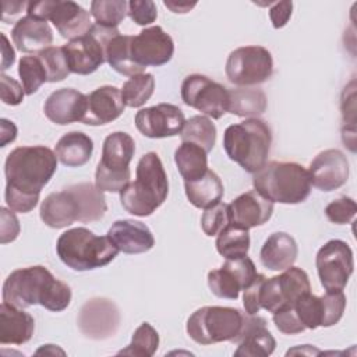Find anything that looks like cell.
Instances as JSON below:
<instances>
[{
  "label": "cell",
  "mask_w": 357,
  "mask_h": 357,
  "mask_svg": "<svg viewBox=\"0 0 357 357\" xmlns=\"http://www.w3.org/2000/svg\"><path fill=\"white\" fill-rule=\"evenodd\" d=\"M244 315L238 308L208 305L198 308L187 321V333L198 344L234 342L238 336Z\"/></svg>",
  "instance_id": "obj_8"
},
{
  "label": "cell",
  "mask_w": 357,
  "mask_h": 357,
  "mask_svg": "<svg viewBox=\"0 0 357 357\" xmlns=\"http://www.w3.org/2000/svg\"><path fill=\"white\" fill-rule=\"evenodd\" d=\"M273 212V202L257 190L247 191L229 204L230 225L250 230L266 223Z\"/></svg>",
  "instance_id": "obj_20"
},
{
  "label": "cell",
  "mask_w": 357,
  "mask_h": 357,
  "mask_svg": "<svg viewBox=\"0 0 357 357\" xmlns=\"http://www.w3.org/2000/svg\"><path fill=\"white\" fill-rule=\"evenodd\" d=\"M40 219L53 229H63L81 219V206L71 187L49 194L40 205Z\"/></svg>",
  "instance_id": "obj_23"
},
{
  "label": "cell",
  "mask_w": 357,
  "mask_h": 357,
  "mask_svg": "<svg viewBox=\"0 0 357 357\" xmlns=\"http://www.w3.org/2000/svg\"><path fill=\"white\" fill-rule=\"evenodd\" d=\"M107 236L119 251L124 254H142L149 251L155 244L149 227L142 222L131 219L116 220L109 229Z\"/></svg>",
  "instance_id": "obj_24"
},
{
  "label": "cell",
  "mask_w": 357,
  "mask_h": 357,
  "mask_svg": "<svg viewBox=\"0 0 357 357\" xmlns=\"http://www.w3.org/2000/svg\"><path fill=\"white\" fill-rule=\"evenodd\" d=\"M310 290L307 272L291 265L283 273L264 280L259 291V305L273 314L284 307H293L296 300Z\"/></svg>",
  "instance_id": "obj_12"
},
{
  "label": "cell",
  "mask_w": 357,
  "mask_h": 357,
  "mask_svg": "<svg viewBox=\"0 0 357 357\" xmlns=\"http://www.w3.org/2000/svg\"><path fill=\"white\" fill-rule=\"evenodd\" d=\"M169 183L156 152L145 153L137 165V178L120 191L121 206L134 216L152 215L167 198Z\"/></svg>",
  "instance_id": "obj_2"
},
{
  "label": "cell",
  "mask_w": 357,
  "mask_h": 357,
  "mask_svg": "<svg viewBox=\"0 0 357 357\" xmlns=\"http://www.w3.org/2000/svg\"><path fill=\"white\" fill-rule=\"evenodd\" d=\"M184 188L190 204L199 209H208L219 204L225 192L222 180L209 169L199 178L184 181Z\"/></svg>",
  "instance_id": "obj_29"
},
{
  "label": "cell",
  "mask_w": 357,
  "mask_h": 357,
  "mask_svg": "<svg viewBox=\"0 0 357 357\" xmlns=\"http://www.w3.org/2000/svg\"><path fill=\"white\" fill-rule=\"evenodd\" d=\"M311 184L321 191H333L342 187L349 178V162L339 149L319 152L308 169Z\"/></svg>",
  "instance_id": "obj_18"
},
{
  "label": "cell",
  "mask_w": 357,
  "mask_h": 357,
  "mask_svg": "<svg viewBox=\"0 0 357 357\" xmlns=\"http://www.w3.org/2000/svg\"><path fill=\"white\" fill-rule=\"evenodd\" d=\"M38 57L46 70L47 82H60L71 73L63 46H50L38 53Z\"/></svg>",
  "instance_id": "obj_40"
},
{
  "label": "cell",
  "mask_w": 357,
  "mask_h": 357,
  "mask_svg": "<svg viewBox=\"0 0 357 357\" xmlns=\"http://www.w3.org/2000/svg\"><path fill=\"white\" fill-rule=\"evenodd\" d=\"M298 247L296 240L284 233H272L264 243L259 258L262 265L269 271H284L290 268L297 259Z\"/></svg>",
  "instance_id": "obj_27"
},
{
  "label": "cell",
  "mask_w": 357,
  "mask_h": 357,
  "mask_svg": "<svg viewBox=\"0 0 357 357\" xmlns=\"http://www.w3.org/2000/svg\"><path fill=\"white\" fill-rule=\"evenodd\" d=\"M266 110V96L257 88H238L229 91L227 112L240 117H257Z\"/></svg>",
  "instance_id": "obj_32"
},
{
  "label": "cell",
  "mask_w": 357,
  "mask_h": 357,
  "mask_svg": "<svg viewBox=\"0 0 357 357\" xmlns=\"http://www.w3.org/2000/svg\"><path fill=\"white\" fill-rule=\"evenodd\" d=\"M56 252L73 271H91L110 264L119 248L109 236H96L86 227H74L60 234Z\"/></svg>",
  "instance_id": "obj_6"
},
{
  "label": "cell",
  "mask_w": 357,
  "mask_h": 357,
  "mask_svg": "<svg viewBox=\"0 0 357 357\" xmlns=\"http://www.w3.org/2000/svg\"><path fill=\"white\" fill-rule=\"evenodd\" d=\"M183 102L212 119H220L229 109V89L201 74H191L181 84Z\"/></svg>",
  "instance_id": "obj_14"
},
{
  "label": "cell",
  "mask_w": 357,
  "mask_h": 357,
  "mask_svg": "<svg viewBox=\"0 0 357 357\" xmlns=\"http://www.w3.org/2000/svg\"><path fill=\"white\" fill-rule=\"evenodd\" d=\"M265 279H266V276H264L262 273H258L255 276V279L251 282V284L243 290L244 291L243 304H244L245 312L250 315H255L261 310L259 291H261V287H262V283Z\"/></svg>",
  "instance_id": "obj_48"
},
{
  "label": "cell",
  "mask_w": 357,
  "mask_h": 357,
  "mask_svg": "<svg viewBox=\"0 0 357 357\" xmlns=\"http://www.w3.org/2000/svg\"><path fill=\"white\" fill-rule=\"evenodd\" d=\"M17 138V127L13 121L1 119V146H6L8 142H13Z\"/></svg>",
  "instance_id": "obj_52"
},
{
  "label": "cell",
  "mask_w": 357,
  "mask_h": 357,
  "mask_svg": "<svg viewBox=\"0 0 357 357\" xmlns=\"http://www.w3.org/2000/svg\"><path fill=\"white\" fill-rule=\"evenodd\" d=\"M134 121L142 135L148 138H167L181 132L185 117L180 107L170 103H159L137 112Z\"/></svg>",
  "instance_id": "obj_17"
},
{
  "label": "cell",
  "mask_w": 357,
  "mask_h": 357,
  "mask_svg": "<svg viewBox=\"0 0 357 357\" xmlns=\"http://www.w3.org/2000/svg\"><path fill=\"white\" fill-rule=\"evenodd\" d=\"M130 50L132 61L145 70L148 66L159 67L169 63L174 53V43L160 26H151L131 36Z\"/></svg>",
  "instance_id": "obj_16"
},
{
  "label": "cell",
  "mask_w": 357,
  "mask_h": 357,
  "mask_svg": "<svg viewBox=\"0 0 357 357\" xmlns=\"http://www.w3.org/2000/svg\"><path fill=\"white\" fill-rule=\"evenodd\" d=\"M271 144L269 126L257 117L231 124L223 134L225 152L248 173H257L266 163Z\"/></svg>",
  "instance_id": "obj_4"
},
{
  "label": "cell",
  "mask_w": 357,
  "mask_h": 357,
  "mask_svg": "<svg viewBox=\"0 0 357 357\" xmlns=\"http://www.w3.org/2000/svg\"><path fill=\"white\" fill-rule=\"evenodd\" d=\"M35 331L33 317L6 301L0 305V343L24 344Z\"/></svg>",
  "instance_id": "obj_26"
},
{
  "label": "cell",
  "mask_w": 357,
  "mask_h": 357,
  "mask_svg": "<svg viewBox=\"0 0 357 357\" xmlns=\"http://www.w3.org/2000/svg\"><path fill=\"white\" fill-rule=\"evenodd\" d=\"M227 79L238 86H251L268 81L273 74L272 54L264 46H241L234 49L226 61Z\"/></svg>",
  "instance_id": "obj_10"
},
{
  "label": "cell",
  "mask_w": 357,
  "mask_h": 357,
  "mask_svg": "<svg viewBox=\"0 0 357 357\" xmlns=\"http://www.w3.org/2000/svg\"><path fill=\"white\" fill-rule=\"evenodd\" d=\"M88 98L86 113L82 119L88 126H103L120 117L124 112L121 91L112 85H103L92 91Z\"/></svg>",
  "instance_id": "obj_22"
},
{
  "label": "cell",
  "mask_w": 357,
  "mask_h": 357,
  "mask_svg": "<svg viewBox=\"0 0 357 357\" xmlns=\"http://www.w3.org/2000/svg\"><path fill=\"white\" fill-rule=\"evenodd\" d=\"M159 347V335L156 329L148 324L142 322L134 332L131 343L121 349L117 354L124 356H138V357H151L156 353Z\"/></svg>",
  "instance_id": "obj_37"
},
{
  "label": "cell",
  "mask_w": 357,
  "mask_h": 357,
  "mask_svg": "<svg viewBox=\"0 0 357 357\" xmlns=\"http://www.w3.org/2000/svg\"><path fill=\"white\" fill-rule=\"evenodd\" d=\"M128 3L124 0H93L91 3V15L95 24L105 28H117L126 18Z\"/></svg>",
  "instance_id": "obj_38"
},
{
  "label": "cell",
  "mask_w": 357,
  "mask_h": 357,
  "mask_svg": "<svg viewBox=\"0 0 357 357\" xmlns=\"http://www.w3.org/2000/svg\"><path fill=\"white\" fill-rule=\"evenodd\" d=\"M174 162L184 181H192L208 170L206 151L194 142H181L174 152Z\"/></svg>",
  "instance_id": "obj_30"
},
{
  "label": "cell",
  "mask_w": 357,
  "mask_h": 357,
  "mask_svg": "<svg viewBox=\"0 0 357 357\" xmlns=\"http://www.w3.org/2000/svg\"><path fill=\"white\" fill-rule=\"evenodd\" d=\"M233 343H237V357H268L273 353L276 340L266 328L265 318L258 314L244 315L243 326Z\"/></svg>",
  "instance_id": "obj_19"
},
{
  "label": "cell",
  "mask_w": 357,
  "mask_h": 357,
  "mask_svg": "<svg viewBox=\"0 0 357 357\" xmlns=\"http://www.w3.org/2000/svg\"><path fill=\"white\" fill-rule=\"evenodd\" d=\"M230 225L229 204L219 202L208 209L201 216V227L209 237L218 236L226 226Z\"/></svg>",
  "instance_id": "obj_43"
},
{
  "label": "cell",
  "mask_w": 357,
  "mask_h": 357,
  "mask_svg": "<svg viewBox=\"0 0 357 357\" xmlns=\"http://www.w3.org/2000/svg\"><path fill=\"white\" fill-rule=\"evenodd\" d=\"M357 213V205L356 201L350 197H340L331 204L326 205L325 208V215L326 218L336 225H346L353 220V218Z\"/></svg>",
  "instance_id": "obj_44"
},
{
  "label": "cell",
  "mask_w": 357,
  "mask_h": 357,
  "mask_svg": "<svg viewBox=\"0 0 357 357\" xmlns=\"http://www.w3.org/2000/svg\"><path fill=\"white\" fill-rule=\"evenodd\" d=\"M0 84H1V100L6 105L17 106L24 100L25 91L20 82H17L14 78L1 74L0 77Z\"/></svg>",
  "instance_id": "obj_49"
},
{
  "label": "cell",
  "mask_w": 357,
  "mask_h": 357,
  "mask_svg": "<svg viewBox=\"0 0 357 357\" xmlns=\"http://www.w3.org/2000/svg\"><path fill=\"white\" fill-rule=\"evenodd\" d=\"M215 245L226 259L244 257L250 250V233L245 229L229 225L218 234Z\"/></svg>",
  "instance_id": "obj_35"
},
{
  "label": "cell",
  "mask_w": 357,
  "mask_h": 357,
  "mask_svg": "<svg viewBox=\"0 0 357 357\" xmlns=\"http://www.w3.org/2000/svg\"><path fill=\"white\" fill-rule=\"evenodd\" d=\"M258 275L251 258L247 255L226 259V262L208 273V286L219 298L236 300L241 290L248 287Z\"/></svg>",
  "instance_id": "obj_15"
},
{
  "label": "cell",
  "mask_w": 357,
  "mask_h": 357,
  "mask_svg": "<svg viewBox=\"0 0 357 357\" xmlns=\"http://www.w3.org/2000/svg\"><path fill=\"white\" fill-rule=\"evenodd\" d=\"M291 10H293V3L291 1L275 3L269 8V18H271V22H272L273 28H276V29L283 28L287 24L289 18L291 17Z\"/></svg>",
  "instance_id": "obj_51"
},
{
  "label": "cell",
  "mask_w": 357,
  "mask_h": 357,
  "mask_svg": "<svg viewBox=\"0 0 357 357\" xmlns=\"http://www.w3.org/2000/svg\"><path fill=\"white\" fill-rule=\"evenodd\" d=\"M11 38L18 50L24 53H40L50 47L53 42V31L47 21L25 15L15 22L11 31Z\"/></svg>",
  "instance_id": "obj_25"
},
{
  "label": "cell",
  "mask_w": 357,
  "mask_h": 357,
  "mask_svg": "<svg viewBox=\"0 0 357 357\" xmlns=\"http://www.w3.org/2000/svg\"><path fill=\"white\" fill-rule=\"evenodd\" d=\"M3 301L18 308L40 304L49 311L60 312L71 301V289L56 279L47 268L28 266L15 269L7 276L3 284Z\"/></svg>",
  "instance_id": "obj_1"
},
{
  "label": "cell",
  "mask_w": 357,
  "mask_h": 357,
  "mask_svg": "<svg viewBox=\"0 0 357 357\" xmlns=\"http://www.w3.org/2000/svg\"><path fill=\"white\" fill-rule=\"evenodd\" d=\"M315 265L326 291L343 290L353 273V251L343 240H329L317 252Z\"/></svg>",
  "instance_id": "obj_13"
},
{
  "label": "cell",
  "mask_w": 357,
  "mask_h": 357,
  "mask_svg": "<svg viewBox=\"0 0 357 357\" xmlns=\"http://www.w3.org/2000/svg\"><path fill=\"white\" fill-rule=\"evenodd\" d=\"M180 137L183 142H194L208 153L212 151L216 141V127L206 116H192L185 120Z\"/></svg>",
  "instance_id": "obj_34"
},
{
  "label": "cell",
  "mask_w": 357,
  "mask_h": 357,
  "mask_svg": "<svg viewBox=\"0 0 357 357\" xmlns=\"http://www.w3.org/2000/svg\"><path fill=\"white\" fill-rule=\"evenodd\" d=\"M195 1L194 3H188V1H174V0H165V6L176 14H184L188 13L190 10H192L195 7Z\"/></svg>",
  "instance_id": "obj_54"
},
{
  "label": "cell",
  "mask_w": 357,
  "mask_h": 357,
  "mask_svg": "<svg viewBox=\"0 0 357 357\" xmlns=\"http://www.w3.org/2000/svg\"><path fill=\"white\" fill-rule=\"evenodd\" d=\"M254 188L272 202L300 204L311 192L308 170L296 162L265 163L252 178Z\"/></svg>",
  "instance_id": "obj_5"
},
{
  "label": "cell",
  "mask_w": 357,
  "mask_h": 357,
  "mask_svg": "<svg viewBox=\"0 0 357 357\" xmlns=\"http://www.w3.org/2000/svg\"><path fill=\"white\" fill-rule=\"evenodd\" d=\"M134 152L135 142L127 132L116 131L105 138L102 158L95 172V185L102 192H120L130 183V162Z\"/></svg>",
  "instance_id": "obj_7"
},
{
  "label": "cell",
  "mask_w": 357,
  "mask_h": 357,
  "mask_svg": "<svg viewBox=\"0 0 357 357\" xmlns=\"http://www.w3.org/2000/svg\"><path fill=\"white\" fill-rule=\"evenodd\" d=\"M273 324L275 326L286 335H296L305 331L304 325L298 319L293 307H284L276 312H273Z\"/></svg>",
  "instance_id": "obj_46"
},
{
  "label": "cell",
  "mask_w": 357,
  "mask_h": 357,
  "mask_svg": "<svg viewBox=\"0 0 357 357\" xmlns=\"http://www.w3.org/2000/svg\"><path fill=\"white\" fill-rule=\"evenodd\" d=\"M293 308L305 329H317L318 326H321L322 305L318 296L308 291L296 300Z\"/></svg>",
  "instance_id": "obj_41"
},
{
  "label": "cell",
  "mask_w": 357,
  "mask_h": 357,
  "mask_svg": "<svg viewBox=\"0 0 357 357\" xmlns=\"http://www.w3.org/2000/svg\"><path fill=\"white\" fill-rule=\"evenodd\" d=\"M26 15L38 20H50L59 33L68 40L85 36L92 29L91 15L75 1L61 0H40L29 1Z\"/></svg>",
  "instance_id": "obj_9"
},
{
  "label": "cell",
  "mask_w": 357,
  "mask_h": 357,
  "mask_svg": "<svg viewBox=\"0 0 357 357\" xmlns=\"http://www.w3.org/2000/svg\"><path fill=\"white\" fill-rule=\"evenodd\" d=\"M127 15L137 25H149L155 22L158 17L156 4L152 0H131L128 1Z\"/></svg>",
  "instance_id": "obj_45"
},
{
  "label": "cell",
  "mask_w": 357,
  "mask_h": 357,
  "mask_svg": "<svg viewBox=\"0 0 357 357\" xmlns=\"http://www.w3.org/2000/svg\"><path fill=\"white\" fill-rule=\"evenodd\" d=\"M321 298L322 305V322L321 326L328 328L340 321L346 308V296L343 290L326 291Z\"/></svg>",
  "instance_id": "obj_42"
},
{
  "label": "cell",
  "mask_w": 357,
  "mask_h": 357,
  "mask_svg": "<svg viewBox=\"0 0 357 357\" xmlns=\"http://www.w3.org/2000/svg\"><path fill=\"white\" fill-rule=\"evenodd\" d=\"M121 98L128 107H141L145 105L155 91V78L149 73H142L130 77L128 81L123 84Z\"/></svg>",
  "instance_id": "obj_36"
},
{
  "label": "cell",
  "mask_w": 357,
  "mask_h": 357,
  "mask_svg": "<svg viewBox=\"0 0 357 357\" xmlns=\"http://www.w3.org/2000/svg\"><path fill=\"white\" fill-rule=\"evenodd\" d=\"M92 151V139L81 131H71L64 134L57 141L54 148L57 159L67 167L84 166L91 159Z\"/></svg>",
  "instance_id": "obj_28"
},
{
  "label": "cell",
  "mask_w": 357,
  "mask_h": 357,
  "mask_svg": "<svg viewBox=\"0 0 357 357\" xmlns=\"http://www.w3.org/2000/svg\"><path fill=\"white\" fill-rule=\"evenodd\" d=\"M86 95L73 88H61L47 96L43 112L52 123L66 126L82 121L86 113Z\"/></svg>",
  "instance_id": "obj_21"
},
{
  "label": "cell",
  "mask_w": 357,
  "mask_h": 357,
  "mask_svg": "<svg viewBox=\"0 0 357 357\" xmlns=\"http://www.w3.org/2000/svg\"><path fill=\"white\" fill-rule=\"evenodd\" d=\"M117 33V28H105L93 24L89 33L64 45L63 50L66 53L70 71L79 75L95 73L106 61V42Z\"/></svg>",
  "instance_id": "obj_11"
},
{
  "label": "cell",
  "mask_w": 357,
  "mask_h": 357,
  "mask_svg": "<svg viewBox=\"0 0 357 357\" xmlns=\"http://www.w3.org/2000/svg\"><path fill=\"white\" fill-rule=\"evenodd\" d=\"M57 160L56 153L47 146H18L6 159V185L24 194L39 195L53 177Z\"/></svg>",
  "instance_id": "obj_3"
},
{
  "label": "cell",
  "mask_w": 357,
  "mask_h": 357,
  "mask_svg": "<svg viewBox=\"0 0 357 357\" xmlns=\"http://www.w3.org/2000/svg\"><path fill=\"white\" fill-rule=\"evenodd\" d=\"M1 39H3V57H1V71L7 70L10 66H13L14 60H15V53H14V49L10 46L8 43V39L4 33H1Z\"/></svg>",
  "instance_id": "obj_53"
},
{
  "label": "cell",
  "mask_w": 357,
  "mask_h": 357,
  "mask_svg": "<svg viewBox=\"0 0 357 357\" xmlns=\"http://www.w3.org/2000/svg\"><path fill=\"white\" fill-rule=\"evenodd\" d=\"M131 36L130 35H121L120 32L114 36H112L105 46V56L106 61L110 64V67L123 75H137L142 74L144 70L139 68L131 59Z\"/></svg>",
  "instance_id": "obj_31"
},
{
  "label": "cell",
  "mask_w": 357,
  "mask_h": 357,
  "mask_svg": "<svg viewBox=\"0 0 357 357\" xmlns=\"http://www.w3.org/2000/svg\"><path fill=\"white\" fill-rule=\"evenodd\" d=\"M4 197H6V202H7L8 208L13 212H21V213L31 212L38 205V201H39V195L24 194L11 187H7V185H6Z\"/></svg>",
  "instance_id": "obj_47"
},
{
  "label": "cell",
  "mask_w": 357,
  "mask_h": 357,
  "mask_svg": "<svg viewBox=\"0 0 357 357\" xmlns=\"http://www.w3.org/2000/svg\"><path fill=\"white\" fill-rule=\"evenodd\" d=\"M57 351H60V353L64 354V351L60 350V349H57L54 344H43V347H40V349L36 351V354H42V353H45V354H47V353L56 354Z\"/></svg>",
  "instance_id": "obj_55"
},
{
  "label": "cell",
  "mask_w": 357,
  "mask_h": 357,
  "mask_svg": "<svg viewBox=\"0 0 357 357\" xmlns=\"http://www.w3.org/2000/svg\"><path fill=\"white\" fill-rule=\"evenodd\" d=\"M18 74L25 95L35 93L45 82H47L46 70L38 56H22L18 63Z\"/></svg>",
  "instance_id": "obj_39"
},
{
  "label": "cell",
  "mask_w": 357,
  "mask_h": 357,
  "mask_svg": "<svg viewBox=\"0 0 357 357\" xmlns=\"http://www.w3.org/2000/svg\"><path fill=\"white\" fill-rule=\"evenodd\" d=\"M0 215H1V243H10L14 241L18 234H20V223L17 216L6 209V208H0Z\"/></svg>",
  "instance_id": "obj_50"
},
{
  "label": "cell",
  "mask_w": 357,
  "mask_h": 357,
  "mask_svg": "<svg viewBox=\"0 0 357 357\" xmlns=\"http://www.w3.org/2000/svg\"><path fill=\"white\" fill-rule=\"evenodd\" d=\"M71 190L75 192L79 206H81V219L79 222H96L105 216L107 209L106 199L103 192L91 183H79L70 185Z\"/></svg>",
  "instance_id": "obj_33"
}]
</instances>
